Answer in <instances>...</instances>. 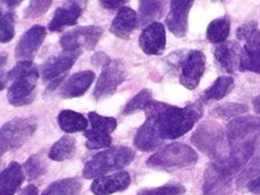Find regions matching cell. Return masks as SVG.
I'll return each instance as SVG.
<instances>
[{
    "label": "cell",
    "mask_w": 260,
    "mask_h": 195,
    "mask_svg": "<svg viewBox=\"0 0 260 195\" xmlns=\"http://www.w3.org/2000/svg\"><path fill=\"white\" fill-rule=\"evenodd\" d=\"M247 112H248V107L244 105V104L226 103V104H223V105L215 107V109L213 110L212 114L215 117H218V118L229 119V118H234V117L243 115Z\"/></svg>",
    "instance_id": "cell-33"
},
{
    "label": "cell",
    "mask_w": 260,
    "mask_h": 195,
    "mask_svg": "<svg viewBox=\"0 0 260 195\" xmlns=\"http://www.w3.org/2000/svg\"><path fill=\"white\" fill-rule=\"evenodd\" d=\"M38 80L39 72L35 65L32 62L22 61L19 62L2 80L0 88L5 87L6 82H11L7 93L8 102L16 107L25 106L35 100Z\"/></svg>",
    "instance_id": "cell-3"
},
{
    "label": "cell",
    "mask_w": 260,
    "mask_h": 195,
    "mask_svg": "<svg viewBox=\"0 0 260 195\" xmlns=\"http://www.w3.org/2000/svg\"><path fill=\"white\" fill-rule=\"evenodd\" d=\"M235 175L223 162H213L204 174V195H230Z\"/></svg>",
    "instance_id": "cell-10"
},
{
    "label": "cell",
    "mask_w": 260,
    "mask_h": 195,
    "mask_svg": "<svg viewBox=\"0 0 260 195\" xmlns=\"http://www.w3.org/2000/svg\"><path fill=\"white\" fill-rule=\"evenodd\" d=\"M185 192V187L179 183H169L153 188H144L137 195H182Z\"/></svg>",
    "instance_id": "cell-36"
},
{
    "label": "cell",
    "mask_w": 260,
    "mask_h": 195,
    "mask_svg": "<svg viewBox=\"0 0 260 195\" xmlns=\"http://www.w3.org/2000/svg\"><path fill=\"white\" fill-rule=\"evenodd\" d=\"M246 186H247V190H248L249 192L256 194V195H260V175L253 180L249 181Z\"/></svg>",
    "instance_id": "cell-41"
},
{
    "label": "cell",
    "mask_w": 260,
    "mask_h": 195,
    "mask_svg": "<svg viewBox=\"0 0 260 195\" xmlns=\"http://www.w3.org/2000/svg\"><path fill=\"white\" fill-rule=\"evenodd\" d=\"M18 195H38V188L36 185L30 184L28 186H25Z\"/></svg>",
    "instance_id": "cell-42"
},
{
    "label": "cell",
    "mask_w": 260,
    "mask_h": 195,
    "mask_svg": "<svg viewBox=\"0 0 260 195\" xmlns=\"http://www.w3.org/2000/svg\"><path fill=\"white\" fill-rule=\"evenodd\" d=\"M166 42V29L161 22H153L147 25L139 37L140 48L148 55L164 53Z\"/></svg>",
    "instance_id": "cell-16"
},
{
    "label": "cell",
    "mask_w": 260,
    "mask_h": 195,
    "mask_svg": "<svg viewBox=\"0 0 260 195\" xmlns=\"http://www.w3.org/2000/svg\"><path fill=\"white\" fill-rule=\"evenodd\" d=\"M167 2H140L139 21L141 25L154 22L164 15Z\"/></svg>",
    "instance_id": "cell-29"
},
{
    "label": "cell",
    "mask_w": 260,
    "mask_h": 195,
    "mask_svg": "<svg viewBox=\"0 0 260 195\" xmlns=\"http://www.w3.org/2000/svg\"><path fill=\"white\" fill-rule=\"evenodd\" d=\"M234 88V79L231 76H220L201 96L204 103L219 101L229 95Z\"/></svg>",
    "instance_id": "cell-26"
},
{
    "label": "cell",
    "mask_w": 260,
    "mask_h": 195,
    "mask_svg": "<svg viewBox=\"0 0 260 195\" xmlns=\"http://www.w3.org/2000/svg\"><path fill=\"white\" fill-rule=\"evenodd\" d=\"M84 136L86 138V147L90 149V150L107 148L113 142V139L109 134L96 132V130L93 129H88L86 132H84Z\"/></svg>",
    "instance_id": "cell-32"
},
{
    "label": "cell",
    "mask_w": 260,
    "mask_h": 195,
    "mask_svg": "<svg viewBox=\"0 0 260 195\" xmlns=\"http://www.w3.org/2000/svg\"><path fill=\"white\" fill-rule=\"evenodd\" d=\"M95 80V73L92 71H83L75 73L64 82L60 89V95L63 99H74L86 93Z\"/></svg>",
    "instance_id": "cell-20"
},
{
    "label": "cell",
    "mask_w": 260,
    "mask_h": 195,
    "mask_svg": "<svg viewBox=\"0 0 260 195\" xmlns=\"http://www.w3.org/2000/svg\"><path fill=\"white\" fill-rule=\"evenodd\" d=\"M138 24V16L132 8L122 7L117 12L110 27V32L117 38L128 40Z\"/></svg>",
    "instance_id": "cell-21"
},
{
    "label": "cell",
    "mask_w": 260,
    "mask_h": 195,
    "mask_svg": "<svg viewBox=\"0 0 260 195\" xmlns=\"http://www.w3.org/2000/svg\"><path fill=\"white\" fill-rule=\"evenodd\" d=\"M101 5L103 6L104 8L106 9H120L122 7H125L126 5V0H123V2H118V0H102V2H100Z\"/></svg>",
    "instance_id": "cell-39"
},
{
    "label": "cell",
    "mask_w": 260,
    "mask_h": 195,
    "mask_svg": "<svg viewBox=\"0 0 260 195\" xmlns=\"http://www.w3.org/2000/svg\"><path fill=\"white\" fill-rule=\"evenodd\" d=\"M152 100V94L149 89H142L130 101L123 109V115H129L138 110H145Z\"/></svg>",
    "instance_id": "cell-35"
},
{
    "label": "cell",
    "mask_w": 260,
    "mask_h": 195,
    "mask_svg": "<svg viewBox=\"0 0 260 195\" xmlns=\"http://www.w3.org/2000/svg\"><path fill=\"white\" fill-rule=\"evenodd\" d=\"M51 5H52L51 0H41V2L34 0V2H30L28 7L25 8L23 16L27 19H35V18L40 17L48 11Z\"/></svg>",
    "instance_id": "cell-38"
},
{
    "label": "cell",
    "mask_w": 260,
    "mask_h": 195,
    "mask_svg": "<svg viewBox=\"0 0 260 195\" xmlns=\"http://www.w3.org/2000/svg\"><path fill=\"white\" fill-rule=\"evenodd\" d=\"M83 14L82 2H67L58 7L49 24V30L52 32L62 31L64 28L74 25Z\"/></svg>",
    "instance_id": "cell-19"
},
{
    "label": "cell",
    "mask_w": 260,
    "mask_h": 195,
    "mask_svg": "<svg viewBox=\"0 0 260 195\" xmlns=\"http://www.w3.org/2000/svg\"><path fill=\"white\" fill-rule=\"evenodd\" d=\"M198 160L199 155L194 149L187 145L175 142L151 155L147 161V166L161 169L186 168L197 164Z\"/></svg>",
    "instance_id": "cell-7"
},
{
    "label": "cell",
    "mask_w": 260,
    "mask_h": 195,
    "mask_svg": "<svg viewBox=\"0 0 260 195\" xmlns=\"http://www.w3.org/2000/svg\"><path fill=\"white\" fill-rule=\"evenodd\" d=\"M23 168L18 162H11L2 172L0 195H15L23 183Z\"/></svg>",
    "instance_id": "cell-23"
},
{
    "label": "cell",
    "mask_w": 260,
    "mask_h": 195,
    "mask_svg": "<svg viewBox=\"0 0 260 195\" xmlns=\"http://www.w3.org/2000/svg\"><path fill=\"white\" fill-rule=\"evenodd\" d=\"M145 113L146 116L152 117L157 123L161 139L172 140L190 132L203 116V106L199 101L182 108L151 101L146 107Z\"/></svg>",
    "instance_id": "cell-1"
},
{
    "label": "cell",
    "mask_w": 260,
    "mask_h": 195,
    "mask_svg": "<svg viewBox=\"0 0 260 195\" xmlns=\"http://www.w3.org/2000/svg\"><path fill=\"white\" fill-rule=\"evenodd\" d=\"M103 29L96 25L79 27L65 34L60 40L63 51L75 52L82 49L93 50L101 40Z\"/></svg>",
    "instance_id": "cell-11"
},
{
    "label": "cell",
    "mask_w": 260,
    "mask_h": 195,
    "mask_svg": "<svg viewBox=\"0 0 260 195\" xmlns=\"http://www.w3.org/2000/svg\"><path fill=\"white\" fill-rule=\"evenodd\" d=\"M45 36L47 29L43 25L37 24L25 31L16 47L15 54L18 60L31 62L42 45Z\"/></svg>",
    "instance_id": "cell-13"
},
{
    "label": "cell",
    "mask_w": 260,
    "mask_h": 195,
    "mask_svg": "<svg viewBox=\"0 0 260 195\" xmlns=\"http://www.w3.org/2000/svg\"><path fill=\"white\" fill-rule=\"evenodd\" d=\"M252 107L255 109V112L260 115V95L252 101Z\"/></svg>",
    "instance_id": "cell-43"
},
{
    "label": "cell",
    "mask_w": 260,
    "mask_h": 195,
    "mask_svg": "<svg viewBox=\"0 0 260 195\" xmlns=\"http://www.w3.org/2000/svg\"><path fill=\"white\" fill-rule=\"evenodd\" d=\"M82 51L67 52L63 51L62 53L51 57L43 64L41 69L42 79L45 82L54 81L55 79H63V75L73 67L77 58L81 55Z\"/></svg>",
    "instance_id": "cell-14"
},
{
    "label": "cell",
    "mask_w": 260,
    "mask_h": 195,
    "mask_svg": "<svg viewBox=\"0 0 260 195\" xmlns=\"http://www.w3.org/2000/svg\"><path fill=\"white\" fill-rule=\"evenodd\" d=\"M2 3H4L5 5H7L8 7H10V8H14V7H17V6H19L21 4V0H15V2H9V0H4V2H2Z\"/></svg>",
    "instance_id": "cell-44"
},
{
    "label": "cell",
    "mask_w": 260,
    "mask_h": 195,
    "mask_svg": "<svg viewBox=\"0 0 260 195\" xmlns=\"http://www.w3.org/2000/svg\"><path fill=\"white\" fill-rule=\"evenodd\" d=\"M162 142L164 140L160 137L157 123L152 117L147 116L146 121L136 133L134 145L141 151L150 152L158 149L162 145Z\"/></svg>",
    "instance_id": "cell-18"
},
{
    "label": "cell",
    "mask_w": 260,
    "mask_h": 195,
    "mask_svg": "<svg viewBox=\"0 0 260 195\" xmlns=\"http://www.w3.org/2000/svg\"><path fill=\"white\" fill-rule=\"evenodd\" d=\"M76 153V140L71 136L65 135L51 147L49 158L53 161L62 162L73 158Z\"/></svg>",
    "instance_id": "cell-25"
},
{
    "label": "cell",
    "mask_w": 260,
    "mask_h": 195,
    "mask_svg": "<svg viewBox=\"0 0 260 195\" xmlns=\"http://www.w3.org/2000/svg\"><path fill=\"white\" fill-rule=\"evenodd\" d=\"M226 136L230 153L223 161L238 173L255 153L256 142L260 137V117L244 116L233 119L227 125Z\"/></svg>",
    "instance_id": "cell-2"
},
{
    "label": "cell",
    "mask_w": 260,
    "mask_h": 195,
    "mask_svg": "<svg viewBox=\"0 0 260 195\" xmlns=\"http://www.w3.org/2000/svg\"><path fill=\"white\" fill-rule=\"evenodd\" d=\"M231 32V21L227 17L213 20L206 30V38L212 43L223 44L227 40Z\"/></svg>",
    "instance_id": "cell-28"
},
{
    "label": "cell",
    "mask_w": 260,
    "mask_h": 195,
    "mask_svg": "<svg viewBox=\"0 0 260 195\" xmlns=\"http://www.w3.org/2000/svg\"><path fill=\"white\" fill-rule=\"evenodd\" d=\"M82 190V182L76 178L62 179L51 183L41 195H79Z\"/></svg>",
    "instance_id": "cell-27"
},
{
    "label": "cell",
    "mask_w": 260,
    "mask_h": 195,
    "mask_svg": "<svg viewBox=\"0 0 260 195\" xmlns=\"http://www.w3.org/2000/svg\"><path fill=\"white\" fill-rule=\"evenodd\" d=\"M127 74L123 64L117 60L110 61L103 69V72L96 83L94 89V97L97 101L112 96L120 84L126 80Z\"/></svg>",
    "instance_id": "cell-12"
},
{
    "label": "cell",
    "mask_w": 260,
    "mask_h": 195,
    "mask_svg": "<svg viewBox=\"0 0 260 195\" xmlns=\"http://www.w3.org/2000/svg\"><path fill=\"white\" fill-rule=\"evenodd\" d=\"M193 3L192 0H173L170 3V11L167 16L166 23L175 37H185L188 28V12Z\"/></svg>",
    "instance_id": "cell-15"
},
{
    "label": "cell",
    "mask_w": 260,
    "mask_h": 195,
    "mask_svg": "<svg viewBox=\"0 0 260 195\" xmlns=\"http://www.w3.org/2000/svg\"><path fill=\"white\" fill-rule=\"evenodd\" d=\"M177 63L180 68V83L190 90L197 88L206 67V57L203 52L188 51L184 56L178 57Z\"/></svg>",
    "instance_id": "cell-9"
},
{
    "label": "cell",
    "mask_w": 260,
    "mask_h": 195,
    "mask_svg": "<svg viewBox=\"0 0 260 195\" xmlns=\"http://www.w3.org/2000/svg\"><path fill=\"white\" fill-rule=\"evenodd\" d=\"M130 174L127 171H119L95 179L90 185V191L95 195H110L125 191L130 185Z\"/></svg>",
    "instance_id": "cell-17"
},
{
    "label": "cell",
    "mask_w": 260,
    "mask_h": 195,
    "mask_svg": "<svg viewBox=\"0 0 260 195\" xmlns=\"http://www.w3.org/2000/svg\"><path fill=\"white\" fill-rule=\"evenodd\" d=\"M88 119L90 122V129L96 130V132L110 135L117 127V120L113 117L102 116L95 112L88 113Z\"/></svg>",
    "instance_id": "cell-31"
},
{
    "label": "cell",
    "mask_w": 260,
    "mask_h": 195,
    "mask_svg": "<svg viewBox=\"0 0 260 195\" xmlns=\"http://www.w3.org/2000/svg\"><path fill=\"white\" fill-rule=\"evenodd\" d=\"M227 136L224 128L218 122L206 120L201 123L192 135L191 142L201 152L210 157L214 162L227 157L226 142Z\"/></svg>",
    "instance_id": "cell-5"
},
{
    "label": "cell",
    "mask_w": 260,
    "mask_h": 195,
    "mask_svg": "<svg viewBox=\"0 0 260 195\" xmlns=\"http://www.w3.org/2000/svg\"><path fill=\"white\" fill-rule=\"evenodd\" d=\"M259 175H260V150L259 152H257L255 157L249 161V165L244 169V171L240 172L236 184L238 187H244L247 185V183H248L249 181L259 177Z\"/></svg>",
    "instance_id": "cell-34"
},
{
    "label": "cell",
    "mask_w": 260,
    "mask_h": 195,
    "mask_svg": "<svg viewBox=\"0 0 260 195\" xmlns=\"http://www.w3.org/2000/svg\"><path fill=\"white\" fill-rule=\"evenodd\" d=\"M37 129V121L34 118H16L7 121L0 133V152L2 154L21 147L27 142Z\"/></svg>",
    "instance_id": "cell-8"
},
{
    "label": "cell",
    "mask_w": 260,
    "mask_h": 195,
    "mask_svg": "<svg viewBox=\"0 0 260 195\" xmlns=\"http://www.w3.org/2000/svg\"><path fill=\"white\" fill-rule=\"evenodd\" d=\"M15 36V15L12 12H7L2 16V24H0V40L2 43L9 42Z\"/></svg>",
    "instance_id": "cell-37"
},
{
    "label": "cell",
    "mask_w": 260,
    "mask_h": 195,
    "mask_svg": "<svg viewBox=\"0 0 260 195\" xmlns=\"http://www.w3.org/2000/svg\"><path fill=\"white\" fill-rule=\"evenodd\" d=\"M23 172L29 180H36L48 171V162L44 153H36L24 162Z\"/></svg>",
    "instance_id": "cell-30"
},
{
    "label": "cell",
    "mask_w": 260,
    "mask_h": 195,
    "mask_svg": "<svg viewBox=\"0 0 260 195\" xmlns=\"http://www.w3.org/2000/svg\"><path fill=\"white\" fill-rule=\"evenodd\" d=\"M110 61L112 60L105 53H103V52H99V53L94 54V56L92 57V63H94L95 65H103V67H105Z\"/></svg>",
    "instance_id": "cell-40"
},
{
    "label": "cell",
    "mask_w": 260,
    "mask_h": 195,
    "mask_svg": "<svg viewBox=\"0 0 260 195\" xmlns=\"http://www.w3.org/2000/svg\"><path fill=\"white\" fill-rule=\"evenodd\" d=\"M214 57L220 68L227 73H234L235 70L239 69L240 61V48L235 41H227L219 44L214 52Z\"/></svg>",
    "instance_id": "cell-22"
},
{
    "label": "cell",
    "mask_w": 260,
    "mask_h": 195,
    "mask_svg": "<svg viewBox=\"0 0 260 195\" xmlns=\"http://www.w3.org/2000/svg\"><path fill=\"white\" fill-rule=\"evenodd\" d=\"M135 151L132 148L118 146L97 153L90 159L83 169V177L85 179H97L100 177L121 170L132 164L135 159Z\"/></svg>",
    "instance_id": "cell-4"
},
{
    "label": "cell",
    "mask_w": 260,
    "mask_h": 195,
    "mask_svg": "<svg viewBox=\"0 0 260 195\" xmlns=\"http://www.w3.org/2000/svg\"><path fill=\"white\" fill-rule=\"evenodd\" d=\"M58 126L64 133L74 134L79 132H86L88 126L87 119L82 114L74 112V110L65 109L57 116Z\"/></svg>",
    "instance_id": "cell-24"
},
{
    "label": "cell",
    "mask_w": 260,
    "mask_h": 195,
    "mask_svg": "<svg viewBox=\"0 0 260 195\" xmlns=\"http://www.w3.org/2000/svg\"><path fill=\"white\" fill-rule=\"evenodd\" d=\"M236 37L244 41L240 49L239 70L260 74V31L257 22L251 21L239 27Z\"/></svg>",
    "instance_id": "cell-6"
}]
</instances>
